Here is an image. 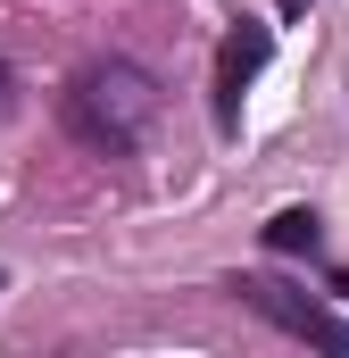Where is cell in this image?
Returning <instances> with one entry per match:
<instances>
[{"label": "cell", "mask_w": 349, "mask_h": 358, "mask_svg": "<svg viewBox=\"0 0 349 358\" xmlns=\"http://www.w3.org/2000/svg\"><path fill=\"white\" fill-rule=\"evenodd\" d=\"M150 125H158V84H150L133 59H100V67H84V76L67 84V134H75L84 150L125 159V150H142Z\"/></svg>", "instance_id": "obj_1"}, {"label": "cell", "mask_w": 349, "mask_h": 358, "mask_svg": "<svg viewBox=\"0 0 349 358\" xmlns=\"http://www.w3.org/2000/svg\"><path fill=\"white\" fill-rule=\"evenodd\" d=\"M233 292L258 308L266 325H283V334H299V342H316V350H341L349 358V317H333L325 300H308V292H291V283H274V275H242Z\"/></svg>", "instance_id": "obj_2"}, {"label": "cell", "mask_w": 349, "mask_h": 358, "mask_svg": "<svg viewBox=\"0 0 349 358\" xmlns=\"http://www.w3.org/2000/svg\"><path fill=\"white\" fill-rule=\"evenodd\" d=\"M8 108H17V84H8V67H0V117H8Z\"/></svg>", "instance_id": "obj_5"}, {"label": "cell", "mask_w": 349, "mask_h": 358, "mask_svg": "<svg viewBox=\"0 0 349 358\" xmlns=\"http://www.w3.org/2000/svg\"><path fill=\"white\" fill-rule=\"evenodd\" d=\"M266 50H274V34H266L258 17H242V25L225 34V50H216V117H225V125L242 117V92H250V76L266 67Z\"/></svg>", "instance_id": "obj_3"}, {"label": "cell", "mask_w": 349, "mask_h": 358, "mask_svg": "<svg viewBox=\"0 0 349 358\" xmlns=\"http://www.w3.org/2000/svg\"><path fill=\"white\" fill-rule=\"evenodd\" d=\"M325 234H316V208H283V217H266V250H316Z\"/></svg>", "instance_id": "obj_4"}]
</instances>
